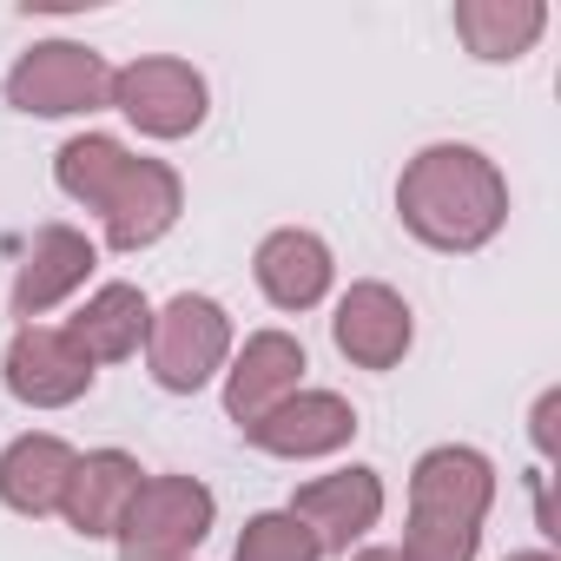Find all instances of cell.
Listing matches in <instances>:
<instances>
[{"label": "cell", "mask_w": 561, "mask_h": 561, "mask_svg": "<svg viewBox=\"0 0 561 561\" xmlns=\"http://www.w3.org/2000/svg\"><path fill=\"white\" fill-rule=\"evenodd\" d=\"M397 218L430 251H482L508 225V179L476 146H423L397 179Z\"/></svg>", "instance_id": "1"}, {"label": "cell", "mask_w": 561, "mask_h": 561, "mask_svg": "<svg viewBox=\"0 0 561 561\" xmlns=\"http://www.w3.org/2000/svg\"><path fill=\"white\" fill-rule=\"evenodd\" d=\"M495 502V462L469 443H443L410 469V528L403 561H476L482 522Z\"/></svg>", "instance_id": "2"}, {"label": "cell", "mask_w": 561, "mask_h": 561, "mask_svg": "<svg viewBox=\"0 0 561 561\" xmlns=\"http://www.w3.org/2000/svg\"><path fill=\"white\" fill-rule=\"evenodd\" d=\"M231 364V311L205 291H179L172 305L152 311L146 331V370L165 397H192L205 390L218 370Z\"/></svg>", "instance_id": "3"}, {"label": "cell", "mask_w": 561, "mask_h": 561, "mask_svg": "<svg viewBox=\"0 0 561 561\" xmlns=\"http://www.w3.org/2000/svg\"><path fill=\"white\" fill-rule=\"evenodd\" d=\"M218 522V495L198 476H152L139 482L126 522H119V561H185Z\"/></svg>", "instance_id": "4"}, {"label": "cell", "mask_w": 561, "mask_h": 561, "mask_svg": "<svg viewBox=\"0 0 561 561\" xmlns=\"http://www.w3.org/2000/svg\"><path fill=\"white\" fill-rule=\"evenodd\" d=\"M106 100H113V67L80 41H41L8 67V106L14 113L73 119V113H100Z\"/></svg>", "instance_id": "5"}, {"label": "cell", "mask_w": 561, "mask_h": 561, "mask_svg": "<svg viewBox=\"0 0 561 561\" xmlns=\"http://www.w3.org/2000/svg\"><path fill=\"white\" fill-rule=\"evenodd\" d=\"M146 139H185L205 126V73L192 60H172V54H146L133 67L113 73V100Z\"/></svg>", "instance_id": "6"}, {"label": "cell", "mask_w": 561, "mask_h": 561, "mask_svg": "<svg viewBox=\"0 0 561 561\" xmlns=\"http://www.w3.org/2000/svg\"><path fill=\"white\" fill-rule=\"evenodd\" d=\"M351 436H357V410L337 390H298V397H285L271 416H257L244 430V443L264 449V456H277V462L337 456V449H351Z\"/></svg>", "instance_id": "7"}, {"label": "cell", "mask_w": 561, "mask_h": 561, "mask_svg": "<svg viewBox=\"0 0 561 561\" xmlns=\"http://www.w3.org/2000/svg\"><path fill=\"white\" fill-rule=\"evenodd\" d=\"M331 344H337L357 370H397V364L410 357V344H416V318H410L403 291L364 277V285H351V291L337 298Z\"/></svg>", "instance_id": "8"}, {"label": "cell", "mask_w": 561, "mask_h": 561, "mask_svg": "<svg viewBox=\"0 0 561 561\" xmlns=\"http://www.w3.org/2000/svg\"><path fill=\"white\" fill-rule=\"evenodd\" d=\"M291 515L311 528L318 554H351L377 522H383V476L377 469H337V476H318L291 495Z\"/></svg>", "instance_id": "9"}, {"label": "cell", "mask_w": 561, "mask_h": 561, "mask_svg": "<svg viewBox=\"0 0 561 561\" xmlns=\"http://www.w3.org/2000/svg\"><path fill=\"white\" fill-rule=\"evenodd\" d=\"M0 370H8V390H14L27 410H67V403H80V397L93 390V377H100V370L73 351V337H67V331H47V324H21Z\"/></svg>", "instance_id": "10"}, {"label": "cell", "mask_w": 561, "mask_h": 561, "mask_svg": "<svg viewBox=\"0 0 561 561\" xmlns=\"http://www.w3.org/2000/svg\"><path fill=\"white\" fill-rule=\"evenodd\" d=\"M298 390H305V344L291 331H257V337H244V351L225 370V416L238 430H251L257 416H271Z\"/></svg>", "instance_id": "11"}, {"label": "cell", "mask_w": 561, "mask_h": 561, "mask_svg": "<svg viewBox=\"0 0 561 561\" xmlns=\"http://www.w3.org/2000/svg\"><path fill=\"white\" fill-rule=\"evenodd\" d=\"M93 264H100V244H93L87 231H73V225H41L34 244H27V257H21V271H14V318L34 324V318H47L54 305H67L87 277H93Z\"/></svg>", "instance_id": "12"}, {"label": "cell", "mask_w": 561, "mask_h": 561, "mask_svg": "<svg viewBox=\"0 0 561 561\" xmlns=\"http://www.w3.org/2000/svg\"><path fill=\"white\" fill-rule=\"evenodd\" d=\"M179 211H185L179 172L165 159H133L126 179H119V192H113V205L100 211V225H106L113 251H146V244H159L179 225Z\"/></svg>", "instance_id": "13"}, {"label": "cell", "mask_w": 561, "mask_h": 561, "mask_svg": "<svg viewBox=\"0 0 561 561\" xmlns=\"http://www.w3.org/2000/svg\"><path fill=\"white\" fill-rule=\"evenodd\" d=\"M251 277H257V291L277 305V311H311L331 298V277H337V257L318 231L305 225H285V231H271L251 257Z\"/></svg>", "instance_id": "14"}, {"label": "cell", "mask_w": 561, "mask_h": 561, "mask_svg": "<svg viewBox=\"0 0 561 561\" xmlns=\"http://www.w3.org/2000/svg\"><path fill=\"white\" fill-rule=\"evenodd\" d=\"M139 482H146V469H139L126 449H93V456H80V462H73V476H67V495H60L67 528H73V535H87V541L119 535V522H126V508H133Z\"/></svg>", "instance_id": "15"}, {"label": "cell", "mask_w": 561, "mask_h": 561, "mask_svg": "<svg viewBox=\"0 0 561 561\" xmlns=\"http://www.w3.org/2000/svg\"><path fill=\"white\" fill-rule=\"evenodd\" d=\"M80 449H67L60 436L34 430V436H14L0 449V502L14 515H60V495H67V476H73Z\"/></svg>", "instance_id": "16"}, {"label": "cell", "mask_w": 561, "mask_h": 561, "mask_svg": "<svg viewBox=\"0 0 561 561\" xmlns=\"http://www.w3.org/2000/svg\"><path fill=\"white\" fill-rule=\"evenodd\" d=\"M146 331H152V305H146L139 285H100V291L80 305V318L67 324L73 351H80L93 370H100V364H126V357H139Z\"/></svg>", "instance_id": "17"}, {"label": "cell", "mask_w": 561, "mask_h": 561, "mask_svg": "<svg viewBox=\"0 0 561 561\" xmlns=\"http://www.w3.org/2000/svg\"><path fill=\"white\" fill-rule=\"evenodd\" d=\"M449 21H456V41H462L476 60L502 67V60H522V54L541 41L548 8H541V0H456Z\"/></svg>", "instance_id": "18"}, {"label": "cell", "mask_w": 561, "mask_h": 561, "mask_svg": "<svg viewBox=\"0 0 561 561\" xmlns=\"http://www.w3.org/2000/svg\"><path fill=\"white\" fill-rule=\"evenodd\" d=\"M126 165H133V152H126L119 139H106V133H80V139H67V146L54 152L60 192H67L73 205H87V211H106V205H113Z\"/></svg>", "instance_id": "19"}, {"label": "cell", "mask_w": 561, "mask_h": 561, "mask_svg": "<svg viewBox=\"0 0 561 561\" xmlns=\"http://www.w3.org/2000/svg\"><path fill=\"white\" fill-rule=\"evenodd\" d=\"M231 561H324V554H318L311 528H305L291 508H264V515H251V522H244V535H238Z\"/></svg>", "instance_id": "20"}, {"label": "cell", "mask_w": 561, "mask_h": 561, "mask_svg": "<svg viewBox=\"0 0 561 561\" xmlns=\"http://www.w3.org/2000/svg\"><path fill=\"white\" fill-rule=\"evenodd\" d=\"M554 403H561V397H554V390H548V397H541V403H535V449H541V456H548V449H554Z\"/></svg>", "instance_id": "21"}, {"label": "cell", "mask_w": 561, "mask_h": 561, "mask_svg": "<svg viewBox=\"0 0 561 561\" xmlns=\"http://www.w3.org/2000/svg\"><path fill=\"white\" fill-rule=\"evenodd\" d=\"M351 561H403V554H397V548H357Z\"/></svg>", "instance_id": "22"}, {"label": "cell", "mask_w": 561, "mask_h": 561, "mask_svg": "<svg viewBox=\"0 0 561 561\" xmlns=\"http://www.w3.org/2000/svg\"><path fill=\"white\" fill-rule=\"evenodd\" d=\"M502 561H554L548 548H522V554H502Z\"/></svg>", "instance_id": "23"}]
</instances>
